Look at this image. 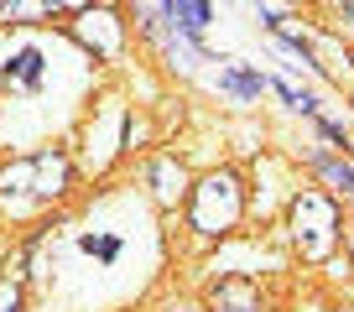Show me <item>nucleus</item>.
<instances>
[{"label": "nucleus", "mask_w": 354, "mask_h": 312, "mask_svg": "<svg viewBox=\"0 0 354 312\" xmlns=\"http://www.w3.org/2000/svg\"><path fill=\"white\" fill-rule=\"evenodd\" d=\"M78 250H84V255H94V260H120V240H110V234H88Z\"/></svg>", "instance_id": "obj_10"}, {"label": "nucleus", "mask_w": 354, "mask_h": 312, "mask_svg": "<svg viewBox=\"0 0 354 312\" xmlns=\"http://www.w3.org/2000/svg\"><path fill=\"white\" fill-rule=\"evenodd\" d=\"M57 0H0V21H47Z\"/></svg>", "instance_id": "obj_9"}, {"label": "nucleus", "mask_w": 354, "mask_h": 312, "mask_svg": "<svg viewBox=\"0 0 354 312\" xmlns=\"http://www.w3.org/2000/svg\"><path fill=\"white\" fill-rule=\"evenodd\" d=\"M151 182H156V198H162V203H177L183 193H188V172L177 167L172 156H162V162L151 167Z\"/></svg>", "instance_id": "obj_7"}, {"label": "nucleus", "mask_w": 354, "mask_h": 312, "mask_svg": "<svg viewBox=\"0 0 354 312\" xmlns=\"http://www.w3.org/2000/svg\"><path fill=\"white\" fill-rule=\"evenodd\" d=\"M162 21L183 26V32H203V21H209V0H162Z\"/></svg>", "instance_id": "obj_6"}, {"label": "nucleus", "mask_w": 354, "mask_h": 312, "mask_svg": "<svg viewBox=\"0 0 354 312\" xmlns=\"http://www.w3.org/2000/svg\"><path fill=\"white\" fill-rule=\"evenodd\" d=\"M0 84H6V89H16V94H32L37 84H42V52H37V47H21V52L6 63Z\"/></svg>", "instance_id": "obj_5"}, {"label": "nucleus", "mask_w": 354, "mask_h": 312, "mask_svg": "<svg viewBox=\"0 0 354 312\" xmlns=\"http://www.w3.org/2000/svg\"><path fill=\"white\" fill-rule=\"evenodd\" d=\"M73 37L88 47V52L115 57V52H120V16H115V11H78Z\"/></svg>", "instance_id": "obj_4"}, {"label": "nucleus", "mask_w": 354, "mask_h": 312, "mask_svg": "<svg viewBox=\"0 0 354 312\" xmlns=\"http://www.w3.org/2000/svg\"><path fill=\"white\" fill-rule=\"evenodd\" d=\"M68 177H73V167H68L63 151H37V156H21V162H11V167L0 172V198H63L68 193Z\"/></svg>", "instance_id": "obj_1"}, {"label": "nucleus", "mask_w": 354, "mask_h": 312, "mask_svg": "<svg viewBox=\"0 0 354 312\" xmlns=\"http://www.w3.org/2000/svg\"><path fill=\"white\" fill-rule=\"evenodd\" d=\"M318 172H323L328 182H339L344 193H354V172H349V167H339V162H318Z\"/></svg>", "instance_id": "obj_11"}, {"label": "nucleus", "mask_w": 354, "mask_h": 312, "mask_svg": "<svg viewBox=\"0 0 354 312\" xmlns=\"http://www.w3.org/2000/svg\"><path fill=\"white\" fill-rule=\"evenodd\" d=\"M344 16H349V26H354V0H344Z\"/></svg>", "instance_id": "obj_14"}, {"label": "nucleus", "mask_w": 354, "mask_h": 312, "mask_svg": "<svg viewBox=\"0 0 354 312\" xmlns=\"http://www.w3.org/2000/svg\"><path fill=\"white\" fill-rule=\"evenodd\" d=\"M292 240H297L302 260H328L339 245V208L323 193H297L292 198Z\"/></svg>", "instance_id": "obj_2"}, {"label": "nucleus", "mask_w": 354, "mask_h": 312, "mask_svg": "<svg viewBox=\"0 0 354 312\" xmlns=\"http://www.w3.org/2000/svg\"><path fill=\"white\" fill-rule=\"evenodd\" d=\"M0 312H21V286L16 281H0Z\"/></svg>", "instance_id": "obj_12"}, {"label": "nucleus", "mask_w": 354, "mask_h": 312, "mask_svg": "<svg viewBox=\"0 0 354 312\" xmlns=\"http://www.w3.org/2000/svg\"><path fill=\"white\" fill-rule=\"evenodd\" d=\"M224 84H230L234 94H261V78H250V73H230Z\"/></svg>", "instance_id": "obj_13"}, {"label": "nucleus", "mask_w": 354, "mask_h": 312, "mask_svg": "<svg viewBox=\"0 0 354 312\" xmlns=\"http://www.w3.org/2000/svg\"><path fill=\"white\" fill-rule=\"evenodd\" d=\"M255 312H261V307H255Z\"/></svg>", "instance_id": "obj_15"}, {"label": "nucleus", "mask_w": 354, "mask_h": 312, "mask_svg": "<svg viewBox=\"0 0 354 312\" xmlns=\"http://www.w3.org/2000/svg\"><path fill=\"white\" fill-rule=\"evenodd\" d=\"M245 208V193H240V177L234 172H209V177L193 188V229L198 234H224L234 229V219H240Z\"/></svg>", "instance_id": "obj_3"}, {"label": "nucleus", "mask_w": 354, "mask_h": 312, "mask_svg": "<svg viewBox=\"0 0 354 312\" xmlns=\"http://www.w3.org/2000/svg\"><path fill=\"white\" fill-rule=\"evenodd\" d=\"M214 307H219V312H255L261 297H255L250 281H224V286L214 291Z\"/></svg>", "instance_id": "obj_8"}]
</instances>
